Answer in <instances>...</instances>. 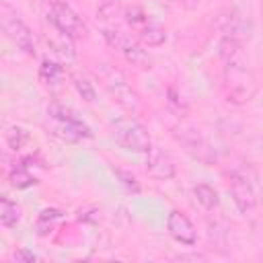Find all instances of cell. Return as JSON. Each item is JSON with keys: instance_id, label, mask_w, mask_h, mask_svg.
<instances>
[{"instance_id": "1", "label": "cell", "mask_w": 263, "mask_h": 263, "mask_svg": "<svg viewBox=\"0 0 263 263\" xmlns=\"http://www.w3.org/2000/svg\"><path fill=\"white\" fill-rule=\"evenodd\" d=\"M220 55L224 62V80H226L228 101H232L234 105L249 103L257 90V84L242 49V41L224 35L220 41Z\"/></svg>"}, {"instance_id": "2", "label": "cell", "mask_w": 263, "mask_h": 263, "mask_svg": "<svg viewBox=\"0 0 263 263\" xmlns=\"http://www.w3.org/2000/svg\"><path fill=\"white\" fill-rule=\"evenodd\" d=\"M47 117H49V132H51L53 136H58L60 140H66V142H80V140L92 136L90 127H88L82 119H78L72 109H68V107H64V105L51 103V105L47 107Z\"/></svg>"}, {"instance_id": "3", "label": "cell", "mask_w": 263, "mask_h": 263, "mask_svg": "<svg viewBox=\"0 0 263 263\" xmlns=\"http://www.w3.org/2000/svg\"><path fill=\"white\" fill-rule=\"evenodd\" d=\"M111 134L119 146H123L125 150H132V152H148V148L152 146L146 127L132 117H121V119L113 121Z\"/></svg>"}, {"instance_id": "4", "label": "cell", "mask_w": 263, "mask_h": 263, "mask_svg": "<svg viewBox=\"0 0 263 263\" xmlns=\"http://www.w3.org/2000/svg\"><path fill=\"white\" fill-rule=\"evenodd\" d=\"M0 23H2V31L4 35L27 55H35V37H33V31L27 27V23L12 10L8 8L6 4L2 6L0 10Z\"/></svg>"}, {"instance_id": "5", "label": "cell", "mask_w": 263, "mask_h": 263, "mask_svg": "<svg viewBox=\"0 0 263 263\" xmlns=\"http://www.w3.org/2000/svg\"><path fill=\"white\" fill-rule=\"evenodd\" d=\"M49 21L62 35H66L72 41L86 37V25L76 14V10L70 4H66L64 0H53L49 4Z\"/></svg>"}, {"instance_id": "6", "label": "cell", "mask_w": 263, "mask_h": 263, "mask_svg": "<svg viewBox=\"0 0 263 263\" xmlns=\"http://www.w3.org/2000/svg\"><path fill=\"white\" fill-rule=\"evenodd\" d=\"M175 138L185 146V150L193 156V158H197L199 162H205V164H210V162H214L216 160V152H214V148L210 146V142L197 132V129H193V127H175Z\"/></svg>"}, {"instance_id": "7", "label": "cell", "mask_w": 263, "mask_h": 263, "mask_svg": "<svg viewBox=\"0 0 263 263\" xmlns=\"http://www.w3.org/2000/svg\"><path fill=\"white\" fill-rule=\"evenodd\" d=\"M105 39L111 47L119 49L123 53V58L136 66H148L150 64V55L146 53V49L142 45H138L136 41H132L129 37H125L121 31H113V29H105Z\"/></svg>"}, {"instance_id": "8", "label": "cell", "mask_w": 263, "mask_h": 263, "mask_svg": "<svg viewBox=\"0 0 263 263\" xmlns=\"http://www.w3.org/2000/svg\"><path fill=\"white\" fill-rule=\"evenodd\" d=\"M146 168L150 173V177H154L156 181H171L177 175V164L173 160V156L162 150L160 146H150L146 152Z\"/></svg>"}, {"instance_id": "9", "label": "cell", "mask_w": 263, "mask_h": 263, "mask_svg": "<svg viewBox=\"0 0 263 263\" xmlns=\"http://www.w3.org/2000/svg\"><path fill=\"white\" fill-rule=\"evenodd\" d=\"M230 193H232V199H234L238 212H242V214L251 212L257 203V195H255L251 181L240 173L230 175Z\"/></svg>"}, {"instance_id": "10", "label": "cell", "mask_w": 263, "mask_h": 263, "mask_svg": "<svg viewBox=\"0 0 263 263\" xmlns=\"http://www.w3.org/2000/svg\"><path fill=\"white\" fill-rule=\"evenodd\" d=\"M166 228H168V234H171L177 242H181V245L193 247V245L197 242V232H195L191 220H189L183 212H179V210H173V212L168 214V218H166Z\"/></svg>"}, {"instance_id": "11", "label": "cell", "mask_w": 263, "mask_h": 263, "mask_svg": "<svg viewBox=\"0 0 263 263\" xmlns=\"http://www.w3.org/2000/svg\"><path fill=\"white\" fill-rule=\"evenodd\" d=\"M107 88H109L113 101H115L117 105H121L123 109L136 111V109L140 107V95H138L125 80H121V78H117V76H111V78H107Z\"/></svg>"}, {"instance_id": "12", "label": "cell", "mask_w": 263, "mask_h": 263, "mask_svg": "<svg viewBox=\"0 0 263 263\" xmlns=\"http://www.w3.org/2000/svg\"><path fill=\"white\" fill-rule=\"evenodd\" d=\"M136 33H138V39H140L144 45H148V47H158V45H162L164 39H166V31H164L158 23H154L152 18H150L144 27H140Z\"/></svg>"}, {"instance_id": "13", "label": "cell", "mask_w": 263, "mask_h": 263, "mask_svg": "<svg viewBox=\"0 0 263 263\" xmlns=\"http://www.w3.org/2000/svg\"><path fill=\"white\" fill-rule=\"evenodd\" d=\"M62 78H64V70H62L60 64H55L51 60L41 62V66H39V80H41L43 86L55 88L62 82Z\"/></svg>"}, {"instance_id": "14", "label": "cell", "mask_w": 263, "mask_h": 263, "mask_svg": "<svg viewBox=\"0 0 263 263\" xmlns=\"http://www.w3.org/2000/svg\"><path fill=\"white\" fill-rule=\"evenodd\" d=\"M60 218H62V212L55 210V208H45V210H41L39 216H37V222H35L37 234H39V236H47V234L55 228V224H58Z\"/></svg>"}, {"instance_id": "15", "label": "cell", "mask_w": 263, "mask_h": 263, "mask_svg": "<svg viewBox=\"0 0 263 263\" xmlns=\"http://www.w3.org/2000/svg\"><path fill=\"white\" fill-rule=\"evenodd\" d=\"M37 183V177L31 175L29 171V164H25V160L21 164H16L12 171H10V185L16 187V189H27V187H33Z\"/></svg>"}, {"instance_id": "16", "label": "cell", "mask_w": 263, "mask_h": 263, "mask_svg": "<svg viewBox=\"0 0 263 263\" xmlns=\"http://www.w3.org/2000/svg\"><path fill=\"white\" fill-rule=\"evenodd\" d=\"M18 220H21L18 205L14 201H10L6 195H2V199H0V222H2V226L14 228L18 224Z\"/></svg>"}, {"instance_id": "17", "label": "cell", "mask_w": 263, "mask_h": 263, "mask_svg": "<svg viewBox=\"0 0 263 263\" xmlns=\"http://www.w3.org/2000/svg\"><path fill=\"white\" fill-rule=\"evenodd\" d=\"M193 195L195 199L199 201V205H203L205 210H214L218 203H220V197H218V191L208 185V183H199L193 187Z\"/></svg>"}, {"instance_id": "18", "label": "cell", "mask_w": 263, "mask_h": 263, "mask_svg": "<svg viewBox=\"0 0 263 263\" xmlns=\"http://www.w3.org/2000/svg\"><path fill=\"white\" fill-rule=\"evenodd\" d=\"M4 138H6V144H8V148L10 150H21L27 142H29V134L23 129V127H18V125H10L8 129H6V134H4Z\"/></svg>"}, {"instance_id": "19", "label": "cell", "mask_w": 263, "mask_h": 263, "mask_svg": "<svg viewBox=\"0 0 263 263\" xmlns=\"http://www.w3.org/2000/svg\"><path fill=\"white\" fill-rule=\"evenodd\" d=\"M72 82H74V88H76V92L86 101V103H92L95 99H97V90H95V86H92V82L86 78V76H80V74H76V76H72Z\"/></svg>"}, {"instance_id": "20", "label": "cell", "mask_w": 263, "mask_h": 263, "mask_svg": "<svg viewBox=\"0 0 263 263\" xmlns=\"http://www.w3.org/2000/svg\"><path fill=\"white\" fill-rule=\"evenodd\" d=\"M113 173H115V177L119 179V183L127 189V191H132V193H140V183H138V179L129 173V171H125V168H119V166H113Z\"/></svg>"}, {"instance_id": "21", "label": "cell", "mask_w": 263, "mask_h": 263, "mask_svg": "<svg viewBox=\"0 0 263 263\" xmlns=\"http://www.w3.org/2000/svg\"><path fill=\"white\" fill-rule=\"evenodd\" d=\"M125 14H127L125 18H127V23L132 25V29H134V31H138L140 27H144V25L150 21V16H148L140 6H132V8H127V12H125Z\"/></svg>"}, {"instance_id": "22", "label": "cell", "mask_w": 263, "mask_h": 263, "mask_svg": "<svg viewBox=\"0 0 263 263\" xmlns=\"http://www.w3.org/2000/svg\"><path fill=\"white\" fill-rule=\"evenodd\" d=\"M12 257H14V261H37V255L27 251V249H18Z\"/></svg>"}, {"instance_id": "23", "label": "cell", "mask_w": 263, "mask_h": 263, "mask_svg": "<svg viewBox=\"0 0 263 263\" xmlns=\"http://www.w3.org/2000/svg\"><path fill=\"white\" fill-rule=\"evenodd\" d=\"M95 212H99V210H97V208H84V210L78 212V220H84V222H97L99 216H90V214H95Z\"/></svg>"}]
</instances>
